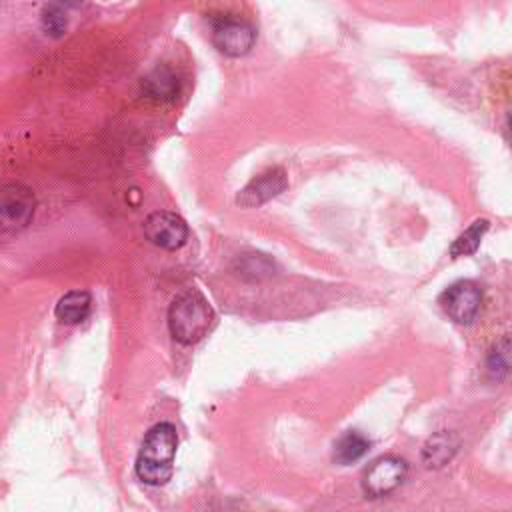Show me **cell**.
Segmentation results:
<instances>
[{"label": "cell", "instance_id": "6da1fadb", "mask_svg": "<svg viewBox=\"0 0 512 512\" xmlns=\"http://www.w3.org/2000/svg\"><path fill=\"white\" fill-rule=\"evenodd\" d=\"M178 446L176 428L170 422H160L148 430L136 458V476L150 486H162L172 478L174 454Z\"/></svg>", "mask_w": 512, "mask_h": 512}, {"label": "cell", "instance_id": "7a4b0ae2", "mask_svg": "<svg viewBox=\"0 0 512 512\" xmlns=\"http://www.w3.org/2000/svg\"><path fill=\"white\" fill-rule=\"evenodd\" d=\"M214 324V310L198 290L178 294L168 308V328L174 340L194 344L202 340Z\"/></svg>", "mask_w": 512, "mask_h": 512}, {"label": "cell", "instance_id": "3957f363", "mask_svg": "<svg viewBox=\"0 0 512 512\" xmlns=\"http://www.w3.org/2000/svg\"><path fill=\"white\" fill-rule=\"evenodd\" d=\"M210 36L212 44L222 52L224 56L238 58L252 50L256 40V30L250 22L234 18V16H218L210 20Z\"/></svg>", "mask_w": 512, "mask_h": 512}, {"label": "cell", "instance_id": "277c9868", "mask_svg": "<svg viewBox=\"0 0 512 512\" xmlns=\"http://www.w3.org/2000/svg\"><path fill=\"white\" fill-rule=\"evenodd\" d=\"M36 198L32 190L20 182H8L2 188L0 222L4 232H18L28 226L34 214Z\"/></svg>", "mask_w": 512, "mask_h": 512}, {"label": "cell", "instance_id": "5b68a950", "mask_svg": "<svg viewBox=\"0 0 512 512\" xmlns=\"http://www.w3.org/2000/svg\"><path fill=\"white\" fill-rule=\"evenodd\" d=\"M440 306L456 324H470L482 308V290L472 280H458L442 292Z\"/></svg>", "mask_w": 512, "mask_h": 512}, {"label": "cell", "instance_id": "8992f818", "mask_svg": "<svg viewBox=\"0 0 512 512\" xmlns=\"http://www.w3.org/2000/svg\"><path fill=\"white\" fill-rule=\"evenodd\" d=\"M408 474V466L402 458L396 456H382L370 464V468L364 472L362 488L366 496L380 498L396 490Z\"/></svg>", "mask_w": 512, "mask_h": 512}, {"label": "cell", "instance_id": "52a82bcc", "mask_svg": "<svg viewBox=\"0 0 512 512\" xmlns=\"http://www.w3.org/2000/svg\"><path fill=\"white\" fill-rule=\"evenodd\" d=\"M144 234L158 248L178 250L188 240V226L178 214L158 210L144 220Z\"/></svg>", "mask_w": 512, "mask_h": 512}, {"label": "cell", "instance_id": "ba28073f", "mask_svg": "<svg viewBox=\"0 0 512 512\" xmlns=\"http://www.w3.org/2000/svg\"><path fill=\"white\" fill-rule=\"evenodd\" d=\"M288 186L286 172L282 168H270L260 176L252 178L236 196V202L242 208H258L268 200L276 198Z\"/></svg>", "mask_w": 512, "mask_h": 512}, {"label": "cell", "instance_id": "9c48e42d", "mask_svg": "<svg viewBox=\"0 0 512 512\" xmlns=\"http://www.w3.org/2000/svg\"><path fill=\"white\" fill-rule=\"evenodd\" d=\"M180 82L178 76L168 66H156L144 80L142 92L146 98L156 102H170L178 96Z\"/></svg>", "mask_w": 512, "mask_h": 512}, {"label": "cell", "instance_id": "30bf717a", "mask_svg": "<svg viewBox=\"0 0 512 512\" xmlns=\"http://www.w3.org/2000/svg\"><path fill=\"white\" fill-rule=\"evenodd\" d=\"M458 438L454 432H436L434 436H430L422 448V462L428 468H442L444 464H448L454 454L458 452Z\"/></svg>", "mask_w": 512, "mask_h": 512}, {"label": "cell", "instance_id": "8fae6325", "mask_svg": "<svg viewBox=\"0 0 512 512\" xmlns=\"http://www.w3.org/2000/svg\"><path fill=\"white\" fill-rule=\"evenodd\" d=\"M82 0H50L42 10V30L52 38H60L68 28V16Z\"/></svg>", "mask_w": 512, "mask_h": 512}, {"label": "cell", "instance_id": "7c38bea8", "mask_svg": "<svg viewBox=\"0 0 512 512\" xmlns=\"http://www.w3.org/2000/svg\"><path fill=\"white\" fill-rule=\"evenodd\" d=\"M90 304H92V298L88 292L72 290L58 300L54 314L64 324H78L90 314Z\"/></svg>", "mask_w": 512, "mask_h": 512}, {"label": "cell", "instance_id": "4fadbf2b", "mask_svg": "<svg viewBox=\"0 0 512 512\" xmlns=\"http://www.w3.org/2000/svg\"><path fill=\"white\" fill-rule=\"evenodd\" d=\"M368 448H370V440L360 432L350 430L344 436H340L338 442L334 444V460L342 466L352 464L360 460L368 452Z\"/></svg>", "mask_w": 512, "mask_h": 512}, {"label": "cell", "instance_id": "5bb4252c", "mask_svg": "<svg viewBox=\"0 0 512 512\" xmlns=\"http://www.w3.org/2000/svg\"><path fill=\"white\" fill-rule=\"evenodd\" d=\"M488 228H490V222H488L486 218H480V220L472 222V224L452 242L450 254H452L454 258H458V256H468V254L476 252V248L480 246V242H482L484 234L488 232Z\"/></svg>", "mask_w": 512, "mask_h": 512}, {"label": "cell", "instance_id": "9a60e30c", "mask_svg": "<svg viewBox=\"0 0 512 512\" xmlns=\"http://www.w3.org/2000/svg\"><path fill=\"white\" fill-rule=\"evenodd\" d=\"M486 368L492 378H502L508 374V370L512 368V342L510 340H502L492 348V352L488 354V360H486Z\"/></svg>", "mask_w": 512, "mask_h": 512}, {"label": "cell", "instance_id": "2e32d148", "mask_svg": "<svg viewBox=\"0 0 512 512\" xmlns=\"http://www.w3.org/2000/svg\"><path fill=\"white\" fill-rule=\"evenodd\" d=\"M510 142H512V118H510Z\"/></svg>", "mask_w": 512, "mask_h": 512}]
</instances>
